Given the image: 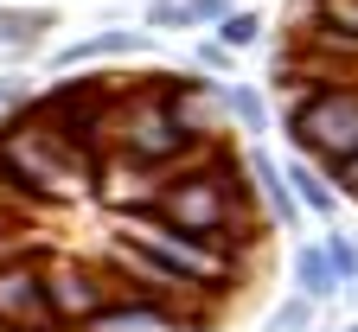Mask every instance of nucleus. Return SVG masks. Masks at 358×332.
I'll list each match as a JSON object with an SVG mask.
<instances>
[{
	"label": "nucleus",
	"mask_w": 358,
	"mask_h": 332,
	"mask_svg": "<svg viewBox=\"0 0 358 332\" xmlns=\"http://www.w3.org/2000/svg\"><path fill=\"white\" fill-rule=\"evenodd\" d=\"M38 288H45V313H52L58 332H83L90 319H96L109 301H115V281L103 262H38Z\"/></svg>",
	"instance_id": "nucleus-5"
},
{
	"label": "nucleus",
	"mask_w": 358,
	"mask_h": 332,
	"mask_svg": "<svg viewBox=\"0 0 358 332\" xmlns=\"http://www.w3.org/2000/svg\"><path fill=\"white\" fill-rule=\"evenodd\" d=\"M345 332H358V319H352V326H345Z\"/></svg>",
	"instance_id": "nucleus-22"
},
{
	"label": "nucleus",
	"mask_w": 358,
	"mask_h": 332,
	"mask_svg": "<svg viewBox=\"0 0 358 332\" xmlns=\"http://www.w3.org/2000/svg\"><path fill=\"white\" fill-rule=\"evenodd\" d=\"M148 217L199 236V243H217L231 256H250V236H262V230H250L256 205H250V185H243V160L224 140H205L186 166L160 173V192H154Z\"/></svg>",
	"instance_id": "nucleus-1"
},
{
	"label": "nucleus",
	"mask_w": 358,
	"mask_h": 332,
	"mask_svg": "<svg viewBox=\"0 0 358 332\" xmlns=\"http://www.w3.org/2000/svg\"><path fill=\"white\" fill-rule=\"evenodd\" d=\"M224 13H231V0H160L154 7L160 26H217Z\"/></svg>",
	"instance_id": "nucleus-10"
},
{
	"label": "nucleus",
	"mask_w": 358,
	"mask_h": 332,
	"mask_svg": "<svg viewBox=\"0 0 358 332\" xmlns=\"http://www.w3.org/2000/svg\"><path fill=\"white\" fill-rule=\"evenodd\" d=\"M294 281H301V301H327V294L339 288V275H333V262H327L320 243H307V250L294 256Z\"/></svg>",
	"instance_id": "nucleus-9"
},
{
	"label": "nucleus",
	"mask_w": 358,
	"mask_h": 332,
	"mask_svg": "<svg viewBox=\"0 0 358 332\" xmlns=\"http://www.w3.org/2000/svg\"><path fill=\"white\" fill-rule=\"evenodd\" d=\"M134 45H141L134 32H103V38H83V45H71V52H64V64H83V58H128Z\"/></svg>",
	"instance_id": "nucleus-12"
},
{
	"label": "nucleus",
	"mask_w": 358,
	"mask_h": 332,
	"mask_svg": "<svg viewBox=\"0 0 358 332\" xmlns=\"http://www.w3.org/2000/svg\"><path fill=\"white\" fill-rule=\"evenodd\" d=\"M217 103L231 109V115H237L243 128H262V96H256V89H243V83H237V89H224Z\"/></svg>",
	"instance_id": "nucleus-16"
},
{
	"label": "nucleus",
	"mask_w": 358,
	"mask_h": 332,
	"mask_svg": "<svg viewBox=\"0 0 358 332\" xmlns=\"http://www.w3.org/2000/svg\"><path fill=\"white\" fill-rule=\"evenodd\" d=\"M327 262H333L339 281H352L358 275V243H352V236H333V243H327Z\"/></svg>",
	"instance_id": "nucleus-17"
},
{
	"label": "nucleus",
	"mask_w": 358,
	"mask_h": 332,
	"mask_svg": "<svg viewBox=\"0 0 358 332\" xmlns=\"http://www.w3.org/2000/svg\"><path fill=\"white\" fill-rule=\"evenodd\" d=\"M13 96H20V83H0V109H7Z\"/></svg>",
	"instance_id": "nucleus-21"
},
{
	"label": "nucleus",
	"mask_w": 358,
	"mask_h": 332,
	"mask_svg": "<svg viewBox=\"0 0 358 332\" xmlns=\"http://www.w3.org/2000/svg\"><path fill=\"white\" fill-rule=\"evenodd\" d=\"M256 32H262V20H256V13H237V7L217 20V45H224V52H243V45H256Z\"/></svg>",
	"instance_id": "nucleus-13"
},
{
	"label": "nucleus",
	"mask_w": 358,
	"mask_h": 332,
	"mask_svg": "<svg viewBox=\"0 0 358 332\" xmlns=\"http://www.w3.org/2000/svg\"><path fill=\"white\" fill-rule=\"evenodd\" d=\"M282 179H294V192H288V199H301L307 211H320V217H333V205H339V192H333V185H327L320 173H313L307 160H294V166H288Z\"/></svg>",
	"instance_id": "nucleus-11"
},
{
	"label": "nucleus",
	"mask_w": 358,
	"mask_h": 332,
	"mask_svg": "<svg viewBox=\"0 0 358 332\" xmlns=\"http://www.w3.org/2000/svg\"><path fill=\"white\" fill-rule=\"evenodd\" d=\"M38 262H45V256L0 262V326H20V332H58V326H52V313H45Z\"/></svg>",
	"instance_id": "nucleus-6"
},
{
	"label": "nucleus",
	"mask_w": 358,
	"mask_h": 332,
	"mask_svg": "<svg viewBox=\"0 0 358 332\" xmlns=\"http://www.w3.org/2000/svg\"><path fill=\"white\" fill-rule=\"evenodd\" d=\"M333 192H345V199H358V154H352V160H345V166L333 173Z\"/></svg>",
	"instance_id": "nucleus-19"
},
{
	"label": "nucleus",
	"mask_w": 358,
	"mask_h": 332,
	"mask_svg": "<svg viewBox=\"0 0 358 332\" xmlns=\"http://www.w3.org/2000/svg\"><path fill=\"white\" fill-rule=\"evenodd\" d=\"M307 319H313V301H288L275 319H268V332H301Z\"/></svg>",
	"instance_id": "nucleus-18"
},
{
	"label": "nucleus",
	"mask_w": 358,
	"mask_h": 332,
	"mask_svg": "<svg viewBox=\"0 0 358 332\" xmlns=\"http://www.w3.org/2000/svg\"><path fill=\"white\" fill-rule=\"evenodd\" d=\"M179 326H192V313H179V307H160V301H141V294H128V301H109L96 319H90L83 332H179Z\"/></svg>",
	"instance_id": "nucleus-7"
},
{
	"label": "nucleus",
	"mask_w": 358,
	"mask_h": 332,
	"mask_svg": "<svg viewBox=\"0 0 358 332\" xmlns=\"http://www.w3.org/2000/svg\"><path fill=\"white\" fill-rule=\"evenodd\" d=\"M45 26H52V13H0V45H32Z\"/></svg>",
	"instance_id": "nucleus-14"
},
{
	"label": "nucleus",
	"mask_w": 358,
	"mask_h": 332,
	"mask_svg": "<svg viewBox=\"0 0 358 332\" xmlns=\"http://www.w3.org/2000/svg\"><path fill=\"white\" fill-rule=\"evenodd\" d=\"M313 20H320V26H339V32L358 38V0H313Z\"/></svg>",
	"instance_id": "nucleus-15"
},
{
	"label": "nucleus",
	"mask_w": 358,
	"mask_h": 332,
	"mask_svg": "<svg viewBox=\"0 0 358 332\" xmlns=\"http://www.w3.org/2000/svg\"><path fill=\"white\" fill-rule=\"evenodd\" d=\"M7 230H26V217H13L7 205H0V236H7Z\"/></svg>",
	"instance_id": "nucleus-20"
},
{
	"label": "nucleus",
	"mask_w": 358,
	"mask_h": 332,
	"mask_svg": "<svg viewBox=\"0 0 358 332\" xmlns=\"http://www.w3.org/2000/svg\"><path fill=\"white\" fill-rule=\"evenodd\" d=\"M243 179H256V192H262V205H268V217H294V199H288V185H282V166L268 160L262 147L256 154H243Z\"/></svg>",
	"instance_id": "nucleus-8"
},
{
	"label": "nucleus",
	"mask_w": 358,
	"mask_h": 332,
	"mask_svg": "<svg viewBox=\"0 0 358 332\" xmlns=\"http://www.w3.org/2000/svg\"><path fill=\"white\" fill-rule=\"evenodd\" d=\"M288 140L301 160H320L327 179L358 154V83H313L288 96Z\"/></svg>",
	"instance_id": "nucleus-4"
},
{
	"label": "nucleus",
	"mask_w": 358,
	"mask_h": 332,
	"mask_svg": "<svg viewBox=\"0 0 358 332\" xmlns=\"http://www.w3.org/2000/svg\"><path fill=\"white\" fill-rule=\"evenodd\" d=\"M122 243H134L141 256H154L166 275H179L186 288H199L205 301L211 294H224V288H237V275H243V256H231V250H217V243H199V236H186V230H173V224H160V217H148V211H134V217H122Z\"/></svg>",
	"instance_id": "nucleus-3"
},
{
	"label": "nucleus",
	"mask_w": 358,
	"mask_h": 332,
	"mask_svg": "<svg viewBox=\"0 0 358 332\" xmlns=\"http://www.w3.org/2000/svg\"><path fill=\"white\" fill-rule=\"evenodd\" d=\"M109 154L128 166H148V173H173L199 154V140L173 122L160 83H128L115 96V115H109Z\"/></svg>",
	"instance_id": "nucleus-2"
}]
</instances>
